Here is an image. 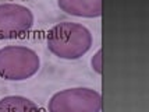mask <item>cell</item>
I'll list each match as a JSON object with an SVG mask.
<instances>
[{"label":"cell","instance_id":"obj_7","mask_svg":"<svg viewBox=\"0 0 149 112\" xmlns=\"http://www.w3.org/2000/svg\"><path fill=\"white\" fill-rule=\"evenodd\" d=\"M91 66H92V70L95 73L102 74V72H103V65H102V49H97L96 53L92 56Z\"/></svg>","mask_w":149,"mask_h":112},{"label":"cell","instance_id":"obj_2","mask_svg":"<svg viewBox=\"0 0 149 112\" xmlns=\"http://www.w3.org/2000/svg\"><path fill=\"white\" fill-rule=\"evenodd\" d=\"M40 58L33 49L24 45L0 48V77L10 81H24L39 72Z\"/></svg>","mask_w":149,"mask_h":112},{"label":"cell","instance_id":"obj_5","mask_svg":"<svg viewBox=\"0 0 149 112\" xmlns=\"http://www.w3.org/2000/svg\"><path fill=\"white\" fill-rule=\"evenodd\" d=\"M57 6L74 17L96 18L102 15V0H57Z\"/></svg>","mask_w":149,"mask_h":112},{"label":"cell","instance_id":"obj_6","mask_svg":"<svg viewBox=\"0 0 149 112\" xmlns=\"http://www.w3.org/2000/svg\"><path fill=\"white\" fill-rule=\"evenodd\" d=\"M0 112H40V108L24 95H6L0 99Z\"/></svg>","mask_w":149,"mask_h":112},{"label":"cell","instance_id":"obj_1","mask_svg":"<svg viewBox=\"0 0 149 112\" xmlns=\"http://www.w3.org/2000/svg\"><path fill=\"white\" fill-rule=\"evenodd\" d=\"M47 49L63 60H77L92 48L93 37L85 25L64 21L52 27L46 37Z\"/></svg>","mask_w":149,"mask_h":112},{"label":"cell","instance_id":"obj_4","mask_svg":"<svg viewBox=\"0 0 149 112\" xmlns=\"http://www.w3.org/2000/svg\"><path fill=\"white\" fill-rule=\"evenodd\" d=\"M31 8L19 3H0V39L26 34L33 25Z\"/></svg>","mask_w":149,"mask_h":112},{"label":"cell","instance_id":"obj_3","mask_svg":"<svg viewBox=\"0 0 149 112\" xmlns=\"http://www.w3.org/2000/svg\"><path fill=\"white\" fill-rule=\"evenodd\" d=\"M49 112H100L102 95L89 87H74L54 92L49 102Z\"/></svg>","mask_w":149,"mask_h":112}]
</instances>
